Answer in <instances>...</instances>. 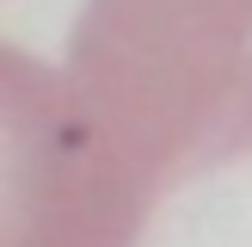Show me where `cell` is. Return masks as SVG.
<instances>
[{
  "instance_id": "cell-2",
  "label": "cell",
  "mask_w": 252,
  "mask_h": 247,
  "mask_svg": "<svg viewBox=\"0 0 252 247\" xmlns=\"http://www.w3.org/2000/svg\"><path fill=\"white\" fill-rule=\"evenodd\" d=\"M154 198L68 74L0 43V247H142Z\"/></svg>"
},
{
  "instance_id": "cell-1",
  "label": "cell",
  "mask_w": 252,
  "mask_h": 247,
  "mask_svg": "<svg viewBox=\"0 0 252 247\" xmlns=\"http://www.w3.org/2000/svg\"><path fill=\"white\" fill-rule=\"evenodd\" d=\"M68 81L166 192L252 155V0H80Z\"/></svg>"
}]
</instances>
